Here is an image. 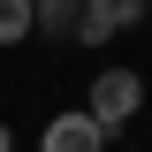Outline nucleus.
Returning <instances> with one entry per match:
<instances>
[{"mask_svg":"<svg viewBox=\"0 0 152 152\" xmlns=\"http://www.w3.org/2000/svg\"><path fill=\"white\" fill-rule=\"evenodd\" d=\"M137 107H145V76H137V69H99V76H91V99H84V114H91L107 137L122 129Z\"/></svg>","mask_w":152,"mask_h":152,"instance_id":"obj_1","label":"nucleus"},{"mask_svg":"<svg viewBox=\"0 0 152 152\" xmlns=\"http://www.w3.org/2000/svg\"><path fill=\"white\" fill-rule=\"evenodd\" d=\"M145 8H152V0H84V23H76V46H107V38L137 31V23H145Z\"/></svg>","mask_w":152,"mask_h":152,"instance_id":"obj_2","label":"nucleus"},{"mask_svg":"<svg viewBox=\"0 0 152 152\" xmlns=\"http://www.w3.org/2000/svg\"><path fill=\"white\" fill-rule=\"evenodd\" d=\"M38 152H107V129H99L84 107H76V114H53L46 137H38Z\"/></svg>","mask_w":152,"mask_h":152,"instance_id":"obj_3","label":"nucleus"},{"mask_svg":"<svg viewBox=\"0 0 152 152\" xmlns=\"http://www.w3.org/2000/svg\"><path fill=\"white\" fill-rule=\"evenodd\" d=\"M76 23H84V0H31V31H46V38H76Z\"/></svg>","mask_w":152,"mask_h":152,"instance_id":"obj_4","label":"nucleus"},{"mask_svg":"<svg viewBox=\"0 0 152 152\" xmlns=\"http://www.w3.org/2000/svg\"><path fill=\"white\" fill-rule=\"evenodd\" d=\"M31 38V0H0V46H23Z\"/></svg>","mask_w":152,"mask_h":152,"instance_id":"obj_5","label":"nucleus"},{"mask_svg":"<svg viewBox=\"0 0 152 152\" xmlns=\"http://www.w3.org/2000/svg\"><path fill=\"white\" fill-rule=\"evenodd\" d=\"M0 152H15V137H8V122H0Z\"/></svg>","mask_w":152,"mask_h":152,"instance_id":"obj_6","label":"nucleus"}]
</instances>
